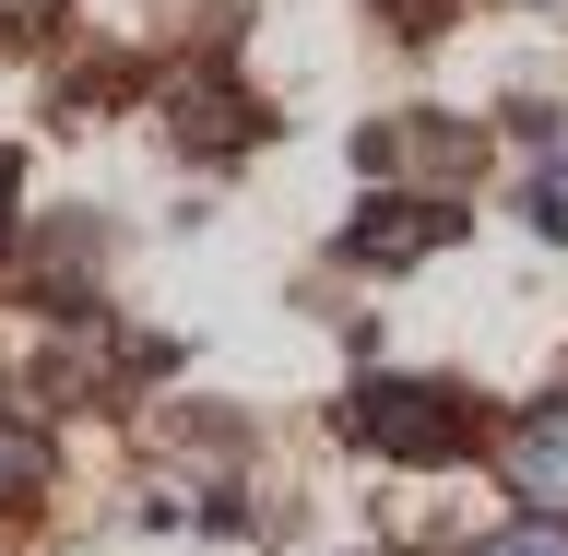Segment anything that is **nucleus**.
Wrapping results in <instances>:
<instances>
[{"label":"nucleus","mask_w":568,"mask_h":556,"mask_svg":"<svg viewBox=\"0 0 568 556\" xmlns=\"http://www.w3.org/2000/svg\"><path fill=\"white\" fill-rule=\"evenodd\" d=\"M344 438L379 451V462H403V474H438V462L474 451V403H462L450 380H403V367H379V380L344 391Z\"/></svg>","instance_id":"f257e3e1"},{"label":"nucleus","mask_w":568,"mask_h":556,"mask_svg":"<svg viewBox=\"0 0 568 556\" xmlns=\"http://www.w3.org/2000/svg\"><path fill=\"white\" fill-rule=\"evenodd\" d=\"M450 237H462V202H438V190H379V202H355L344 261L355 273H403V261H438Z\"/></svg>","instance_id":"f03ea898"},{"label":"nucleus","mask_w":568,"mask_h":556,"mask_svg":"<svg viewBox=\"0 0 568 556\" xmlns=\"http://www.w3.org/2000/svg\"><path fill=\"white\" fill-rule=\"evenodd\" d=\"M497 486L521 497V522H568V391H545V403L497 438Z\"/></svg>","instance_id":"7ed1b4c3"},{"label":"nucleus","mask_w":568,"mask_h":556,"mask_svg":"<svg viewBox=\"0 0 568 556\" xmlns=\"http://www.w3.org/2000/svg\"><path fill=\"white\" fill-rule=\"evenodd\" d=\"M166 131L190 142V154H237V142H261V107H248L225 71H178L166 83Z\"/></svg>","instance_id":"20e7f679"},{"label":"nucleus","mask_w":568,"mask_h":556,"mask_svg":"<svg viewBox=\"0 0 568 556\" xmlns=\"http://www.w3.org/2000/svg\"><path fill=\"white\" fill-rule=\"evenodd\" d=\"M367 166H474V131H450V119H379Z\"/></svg>","instance_id":"39448f33"},{"label":"nucleus","mask_w":568,"mask_h":556,"mask_svg":"<svg viewBox=\"0 0 568 556\" xmlns=\"http://www.w3.org/2000/svg\"><path fill=\"white\" fill-rule=\"evenodd\" d=\"M474 556H568V522H509V533H486Z\"/></svg>","instance_id":"423d86ee"},{"label":"nucleus","mask_w":568,"mask_h":556,"mask_svg":"<svg viewBox=\"0 0 568 556\" xmlns=\"http://www.w3.org/2000/svg\"><path fill=\"white\" fill-rule=\"evenodd\" d=\"M521 225H532V237H568V178H557V166L521 190Z\"/></svg>","instance_id":"0eeeda50"},{"label":"nucleus","mask_w":568,"mask_h":556,"mask_svg":"<svg viewBox=\"0 0 568 556\" xmlns=\"http://www.w3.org/2000/svg\"><path fill=\"white\" fill-rule=\"evenodd\" d=\"M12 190H24V166L0 154V249H12V213H24V202H12Z\"/></svg>","instance_id":"6e6552de"},{"label":"nucleus","mask_w":568,"mask_h":556,"mask_svg":"<svg viewBox=\"0 0 568 556\" xmlns=\"http://www.w3.org/2000/svg\"><path fill=\"white\" fill-rule=\"evenodd\" d=\"M48 24V0H0V36H36Z\"/></svg>","instance_id":"1a4fd4ad"}]
</instances>
